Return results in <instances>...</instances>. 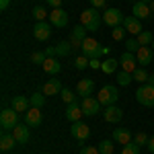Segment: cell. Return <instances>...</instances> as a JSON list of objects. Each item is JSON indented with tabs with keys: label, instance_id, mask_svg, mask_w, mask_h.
Here are the masks:
<instances>
[{
	"label": "cell",
	"instance_id": "ba28073f",
	"mask_svg": "<svg viewBox=\"0 0 154 154\" xmlns=\"http://www.w3.org/2000/svg\"><path fill=\"white\" fill-rule=\"evenodd\" d=\"M119 64H121V68H123V72H130V74H134V72L138 70V58H136V54H131V51H123L121 54V58H119Z\"/></svg>",
	"mask_w": 154,
	"mask_h": 154
},
{
	"label": "cell",
	"instance_id": "b9f144b4",
	"mask_svg": "<svg viewBox=\"0 0 154 154\" xmlns=\"http://www.w3.org/2000/svg\"><path fill=\"white\" fill-rule=\"evenodd\" d=\"M105 4H107V0H91V6L97 8V11L99 8H105Z\"/></svg>",
	"mask_w": 154,
	"mask_h": 154
},
{
	"label": "cell",
	"instance_id": "4fadbf2b",
	"mask_svg": "<svg viewBox=\"0 0 154 154\" xmlns=\"http://www.w3.org/2000/svg\"><path fill=\"white\" fill-rule=\"evenodd\" d=\"M76 93H78V97H82V99L91 97L93 93H95V80H91V78H82V80H78Z\"/></svg>",
	"mask_w": 154,
	"mask_h": 154
},
{
	"label": "cell",
	"instance_id": "2e32d148",
	"mask_svg": "<svg viewBox=\"0 0 154 154\" xmlns=\"http://www.w3.org/2000/svg\"><path fill=\"white\" fill-rule=\"evenodd\" d=\"M131 12H134V17L140 19V21H142V19H150V14H152L148 2H136V4L131 6Z\"/></svg>",
	"mask_w": 154,
	"mask_h": 154
},
{
	"label": "cell",
	"instance_id": "e0dca14e",
	"mask_svg": "<svg viewBox=\"0 0 154 154\" xmlns=\"http://www.w3.org/2000/svg\"><path fill=\"white\" fill-rule=\"evenodd\" d=\"M64 88H62V82H60L58 78H49L48 82L43 84V88H41V93L45 97H51V95H60Z\"/></svg>",
	"mask_w": 154,
	"mask_h": 154
},
{
	"label": "cell",
	"instance_id": "ab89813d",
	"mask_svg": "<svg viewBox=\"0 0 154 154\" xmlns=\"http://www.w3.org/2000/svg\"><path fill=\"white\" fill-rule=\"evenodd\" d=\"M148 140H150V138H148L144 131H140V134H136V136H134V142L138 144V146H144V144H148Z\"/></svg>",
	"mask_w": 154,
	"mask_h": 154
},
{
	"label": "cell",
	"instance_id": "681fc988",
	"mask_svg": "<svg viewBox=\"0 0 154 154\" xmlns=\"http://www.w3.org/2000/svg\"><path fill=\"white\" fill-rule=\"evenodd\" d=\"M150 11L154 12V0H152V2H150Z\"/></svg>",
	"mask_w": 154,
	"mask_h": 154
},
{
	"label": "cell",
	"instance_id": "74e56055",
	"mask_svg": "<svg viewBox=\"0 0 154 154\" xmlns=\"http://www.w3.org/2000/svg\"><path fill=\"white\" fill-rule=\"evenodd\" d=\"M111 37H113L115 41H123V37H125V29H123V27H115V29L111 31Z\"/></svg>",
	"mask_w": 154,
	"mask_h": 154
},
{
	"label": "cell",
	"instance_id": "bcb514c9",
	"mask_svg": "<svg viewBox=\"0 0 154 154\" xmlns=\"http://www.w3.org/2000/svg\"><path fill=\"white\" fill-rule=\"evenodd\" d=\"M91 68H101V60H91Z\"/></svg>",
	"mask_w": 154,
	"mask_h": 154
},
{
	"label": "cell",
	"instance_id": "c3c4849f",
	"mask_svg": "<svg viewBox=\"0 0 154 154\" xmlns=\"http://www.w3.org/2000/svg\"><path fill=\"white\" fill-rule=\"evenodd\" d=\"M148 84H152V86H154V74H150V78H148Z\"/></svg>",
	"mask_w": 154,
	"mask_h": 154
},
{
	"label": "cell",
	"instance_id": "6da1fadb",
	"mask_svg": "<svg viewBox=\"0 0 154 154\" xmlns=\"http://www.w3.org/2000/svg\"><path fill=\"white\" fill-rule=\"evenodd\" d=\"M103 23V14L97 11V8H86L80 12V25H82L86 31H99V27Z\"/></svg>",
	"mask_w": 154,
	"mask_h": 154
},
{
	"label": "cell",
	"instance_id": "7402d4cb",
	"mask_svg": "<svg viewBox=\"0 0 154 154\" xmlns=\"http://www.w3.org/2000/svg\"><path fill=\"white\" fill-rule=\"evenodd\" d=\"M31 103H29V99L23 95H17V97H12V109L17 111V113H27L29 109H31Z\"/></svg>",
	"mask_w": 154,
	"mask_h": 154
},
{
	"label": "cell",
	"instance_id": "7c38bea8",
	"mask_svg": "<svg viewBox=\"0 0 154 154\" xmlns=\"http://www.w3.org/2000/svg\"><path fill=\"white\" fill-rule=\"evenodd\" d=\"M33 35H35V39H39V41H48L49 35H51V27H49L45 21H37L35 27H33Z\"/></svg>",
	"mask_w": 154,
	"mask_h": 154
},
{
	"label": "cell",
	"instance_id": "ee69618b",
	"mask_svg": "<svg viewBox=\"0 0 154 154\" xmlns=\"http://www.w3.org/2000/svg\"><path fill=\"white\" fill-rule=\"evenodd\" d=\"M48 4L51 8H60V4H62V0H48Z\"/></svg>",
	"mask_w": 154,
	"mask_h": 154
},
{
	"label": "cell",
	"instance_id": "5bb4252c",
	"mask_svg": "<svg viewBox=\"0 0 154 154\" xmlns=\"http://www.w3.org/2000/svg\"><path fill=\"white\" fill-rule=\"evenodd\" d=\"M123 29H125L128 33H134V35H140V33L144 31V29H142V21H140V19H136L134 14L123 19Z\"/></svg>",
	"mask_w": 154,
	"mask_h": 154
},
{
	"label": "cell",
	"instance_id": "4316f807",
	"mask_svg": "<svg viewBox=\"0 0 154 154\" xmlns=\"http://www.w3.org/2000/svg\"><path fill=\"white\" fill-rule=\"evenodd\" d=\"M72 49H74V48H72V43H70V41H60L58 45H56V54L64 58V56H68V54H70Z\"/></svg>",
	"mask_w": 154,
	"mask_h": 154
},
{
	"label": "cell",
	"instance_id": "ac0fdd59",
	"mask_svg": "<svg viewBox=\"0 0 154 154\" xmlns=\"http://www.w3.org/2000/svg\"><path fill=\"white\" fill-rule=\"evenodd\" d=\"M152 56H154V49L148 48V45H142V48L138 49V54H136V58H138V64L142 66V68H146L150 62H152Z\"/></svg>",
	"mask_w": 154,
	"mask_h": 154
},
{
	"label": "cell",
	"instance_id": "8fae6325",
	"mask_svg": "<svg viewBox=\"0 0 154 154\" xmlns=\"http://www.w3.org/2000/svg\"><path fill=\"white\" fill-rule=\"evenodd\" d=\"M82 111L84 115H88V117H95L97 113L101 111V103H99V99H93V97H86V99H82Z\"/></svg>",
	"mask_w": 154,
	"mask_h": 154
},
{
	"label": "cell",
	"instance_id": "d6a6232c",
	"mask_svg": "<svg viewBox=\"0 0 154 154\" xmlns=\"http://www.w3.org/2000/svg\"><path fill=\"white\" fill-rule=\"evenodd\" d=\"M29 60H31V64H39V66H41V64L48 60V56H45V51H33Z\"/></svg>",
	"mask_w": 154,
	"mask_h": 154
},
{
	"label": "cell",
	"instance_id": "f907efd6",
	"mask_svg": "<svg viewBox=\"0 0 154 154\" xmlns=\"http://www.w3.org/2000/svg\"><path fill=\"white\" fill-rule=\"evenodd\" d=\"M138 2H148V4H150V2H152V0H138Z\"/></svg>",
	"mask_w": 154,
	"mask_h": 154
},
{
	"label": "cell",
	"instance_id": "d6986e66",
	"mask_svg": "<svg viewBox=\"0 0 154 154\" xmlns=\"http://www.w3.org/2000/svg\"><path fill=\"white\" fill-rule=\"evenodd\" d=\"M82 115H84V111H82V105H78V101L76 103H70V105L66 107V119H70L72 123L74 121H80Z\"/></svg>",
	"mask_w": 154,
	"mask_h": 154
},
{
	"label": "cell",
	"instance_id": "484cf974",
	"mask_svg": "<svg viewBox=\"0 0 154 154\" xmlns=\"http://www.w3.org/2000/svg\"><path fill=\"white\" fill-rule=\"evenodd\" d=\"M117 66H119V62L113 60V58H107V60L101 62V70L105 72V74H113V72L117 70Z\"/></svg>",
	"mask_w": 154,
	"mask_h": 154
},
{
	"label": "cell",
	"instance_id": "44dd1931",
	"mask_svg": "<svg viewBox=\"0 0 154 154\" xmlns=\"http://www.w3.org/2000/svg\"><path fill=\"white\" fill-rule=\"evenodd\" d=\"M41 68L45 70V74H51V76H58L60 72H62V64H60L56 58H48L43 64H41Z\"/></svg>",
	"mask_w": 154,
	"mask_h": 154
},
{
	"label": "cell",
	"instance_id": "603a6c76",
	"mask_svg": "<svg viewBox=\"0 0 154 154\" xmlns=\"http://www.w3.org/2000/svg\"><path fill=\"white\" fill-rule=\"evenodd\" d=\"M12 136L17 138L19 144H27L29 142V125H27V123H19V125L12 130Z\"/></svg>",
	"mask_w": 154,
	"mask_h": 154
},
{
	"label": "cell",
	"instance_id": "3957f363",
	"mask_svg": "<svg viewBox=\"0 0 154 154\" xmlns=\"http://www.w3.org/2000/svg\"><path fill=\"white\" fill-rule=\"evenodd\" d=\"M97 99H99V103L101 105H115L119 99V93H117V86H113V84H105L101 91H99V95H97Z\"/></svg>",
	"mask_w": 154,
	"mask_h": 154
},
{
	"label": "cell",
	"instance_id": "836d02e7",
	"mask_svg": "<svg viewBox=\"0 0 154 154\" xmlns=\"http://www.w3.org/2000/svg\"><path fill=\"white\" fill-rule=\"evenodd\" d=\"M60 95H62V101H64V103H68V105H70V103H76V95L72 93L70 88H64Z\"/></svg>",
	"mask_w": 154,
	"mask_h": 154
},
{
	"label": "cell",
	"instance_id": "f6af8a7d",
	"mask_svg": "<svg viewBox=\"0 0 154 154\" xmlns=\"http://www.w3.org/2000/svg\"><path fill=\"white\" fill-rule=\"evenodd\" d=\"M8 4H11V0H0V8H2V11H6Z\"/></svg>",
	"mask_w": 154,
	"mask_h": 154
},
{
	"label": "cell",
	"instance_id": "4dcf8cb0",
	"mask_svg": "<svg viewBox=\"0 0 154 154\" xmlns=\"http://www.w3.org/2000/svg\"><path fill=\"white\" fill-rule=\"evenodd\" d=\"M134 80V74H130V72H119L117 74V84H121V86H128V84Z\"/></svg>",
	"mask_w": 154,
	"mask_h": 154
},
{
	"label": "cell",
	"instance_id": "9a60e30c",
	"mask_svg": "<svg viewBox=\"0 0 154 154\" xmlns=\"http://www.w3.org/2000/svg\"><path fill=\"white\" fill-rule=\"evenodd\" d=\"M103 115H105V121H109V123H119L121 117H123V111L117 105H109V107H105Z\"/></svg>",
	"mask_w": 154,
	"mask_h": 154
},
{
	"label": "cell",
	"instance_id": "52a82bcc",
	"mask_svg": "<svg viewBox=\"0 0 154 154\" xmlns=\"http://www.w3.org/2000/svg\"><path fill=\"white\" fill-rule=\"evenodd\" d=\"M70 134L74 140H78V142H86L88 140V136H91V128L84 123V121H74L70 128Z\"/></svg>",
	"mask_w": 154,
	"mask_h": 154
},
{
	"label": "cell",
	"instance_id": "83f0119b",
	"mask_svg": "<svg viewBox=\"0 0 154 154\" xmlns=\"http://www.w3.org/2000/svg\"><path fill=\"white\" fill-rule=\"evenodd\" d=\"M29 103H31V107H41L45 105V95L43 93H33V95L29 97Z\"/></svg>",
	"mask_w": 154,
	"mask_h": 154
},
{
	"label": "cell",
	"instance_id": "f546056e",
	"mask_svg": "<svg viewBox=\"0 0 154 154\" xmlns=\"http://www.w3.org/2000/svg\"><path fill=\"white\" fill-rule=\"evenodd\" d=\"M136 39H138V43H140V45H152V41H154V37H152L150 31H142Z\"/></svg>",
	"mask_w": 154,
	"mask_h": 154
},
{
	"label": "cell",
	"instance_id": "7a4b0ae2",
	"mask_svg": "<svg viewBox=\"0 0 154 154\" xmlns=\"http://www.w3.org/2000/svg\"><path fill=\"white\" fill-rule=\"evenodd\" d=\"M80 49H82L84 56L91 58V60H99L101 56H105L107 51H109L107 48H103L101 43H97L95 39H91V37H86V39L82 41V48H80Z\"/></svg>",
	"mask_w": 154,
	"mask_h": 154
},
{
	"label": "cell",
	"instance_id": "8d00e7d4",
	"mask_svg": "<svg viewBox=\"0 0 154 154\" xmlns=\"http://www.w3.org/2000/svg\"><path fill=\"white\" fill-rule=\"evenodd\" d=\"M49 12H45V8L43 6H35L33 8V17H35L37 21H45V17H48Z\"/></svg>",
	"mask_w": 154,
	"mask_h": 154
},
{
	"label": "cell",
	"instance_id": "30bf717a",
	"mask_svg": "<svg viewBox=\"0 0 154 154\" xmlns=\"http://www.w3.org/2000/svg\"><path fill=\"white\" fill-rule=\"evenodd\" d=\"M49 21H51L54 27L64 29V27L68 25V12L64 11V8H54V11L49 12Z\"/></svg>",
	"mask_w": 154,
	"mask_h": 154
},
{
	"label": "cell",
	"instance_id": "d4e9b609",
	"mask_svg": "<svg viewBox=\"0 0 154 154\" xmlns=\"http://www.w3.org/2000/svg\"><path fill=\"white\" fill-rule=\"evenodd\" d=\"M17 144L19 142H17V138H14L12 134H6V131L2 134V138H0V148H2L4 152H6V150H12Z\"/></svg>",
	"mask_w": 154,
	"mask_h": 154
},
{
	"label": "cell",
	"instance_id": "60d3db41",
	"mask_svg": "<svg viewBox=\"0 0 154 154\" xmlns=\"http://www.w3.org/2000/svg\"><path fill=\"white\" fill-rule=\"evenodd\" d=\"M80 154H101V152H99V148H95V146H84L82 150H80Z\"/></svg>",
	"mask_w": 154,
	"mask_h": 154
},
{
	"label": "cell",
	"instance_id": "5b68a950",
	"mask_svg": "<svg viewBox=\"0 0 154 154\" xmlns=\"http://www.w3.org/2000/svg\"><path fill=\"white\" fill-rule=\"evenodd\" d=\"M0 125H2V130L8 131V130H14L17 125H19V113L14 111V109H2V113H0Z\"/></svg>",
	"mask_w": 154,
	"mask_h": 154
},
{
	"label": "cell",
	"instance_id": "277c9868",
	"mask_svg": "<svg viewBox=\"0 0 154 154\" xmlns=\"http://www.w3.org/2000/svg\"><path fill=\"white\" fill-rule=\"evenodd\" d=\"M136 101L144 107H154V86L152 84H140V88L136 91Z\"/></svg>",
	"mask_w": 154,
	"mask_h": 154
},
{
	"label": "cell",
	"instance_id": "f35d334b",
	"mask_svg": "<svg viewBox=\"0 0 154 154\" xmlns=\"http://www.w3.org/2000/svg\"><path fill=\"white\" fill-rule=\"evenodd\" d=\"M125 45H128L125 51H131V54H138V49L142 48V45L138 43V39H128V43H125Z\"/></svg>",
	"mask_w": 154,
	"mask_h": 154
},
{
	"label": "cell",
	"instance_id": "7dc6e473",
	"mask_svg": "<svg viewBox=\"0 0 154 154\" xmlns=\"http://www.w3.org/2000/svg\"><path fill=\"white\" fill-rule=\"evenodd\" d=\"M146 146H148V150H150V152L154 154V138H150V140H148V144H146Z\"/></svg>",
	"mask_w": 154,
	"mask_h": 154
},
{
	"label": "cell",
	"instance_id": "8992f818",
	"mask_svg": "<svg viewBox=\"0 0 154 154\" xmlns=\"http://www.w3.org/2000/svg\"><path fill=\"white\" fill-rule=\"evenodd\" d=\"M123 12L119 11V8H105L103 12V23L109 25L111 29H115V27H121L123 25Z\"/></svg>",
	"mask_w": 154,
	"mask_h": 154
},
{
	"label": "cell",
	"instance_id": "f1b7e54d",
	"mask_svg": "<svg viewBox=\"0 0 154 154\" xmlns=\"http://www.w3.org/2000/svg\"><path fill=\"white\" fill-rule=\"evenodd\" d=\"M148 78H150V74L146 72V68H138V70L134 72V80H138L140 84H146Z\"/></svg>",
	"mask_w": 154,
	"mask_h": 154
},
{
	"label": "cell",
	"instance_id": "1f68e13d",
	"mask_svg": "<svg viewBox=\"0 0 154 154\" xmlns=\"http://www.w3.org/2000/svg\"><path fill=\"white\" fill-rule=\"evenodd\" d=\"M86 66H91V58H86V56H78V58L74 60V68H78V70H84Z\"/></svg>",
	"mask_w": 154,
	"mask_h": 154
},
{
	"label": "cell",
	"instance_id": "ffe728a7",
	"mask_svg": "<svg viewBox=\"0 0 154 154\" xmlns=\"http://www.w3.org/2000/svg\"><path fill=\"white\" fill-rule=\"evenodd\" d=\"M86 39V29H84L82 25H76V29L72 31V37H70V43L72 48H82V41Z\"/></svg>",
	"mask_w": 154,
	"mask_h": 154
},
{
	"label": "cell",
	"instance_id": "d590c367",
	"mask_svg": "<svg viewBox=\"0 0 154 154\" xmlns=\"http://www.w3.org/2000/svg\"><path fill=\"white\" fill-rule=\"evenodd\" d=\"M121 154H140V146L136 142H130L123 146V150H121Z\"/></svg>",
	"mask_w": 154,
	"mask_h": 154
},
{
	"label": "cell",
	"instance_id": "cb8c5ba5",
	"mask_svg": "<svg viewBox=\"0 0 154 154\" xmlns=\"http://www.w3.org/2000/svg\"><path fill=\"white\" fill-rule=\"evenodd\" d=\"M113 140L117 144H130L131 142V134H130V130H123V128H117V130L113 131Z\"/></svg>",
	"mask_w": 154,
	"mask_h": 154
},
{
	"label": "cell",
	"instance_id": "816d5d0a",
	"mask_svg": "<svg viewBox=\"0 0 154 154\" xmlns=\"http://www.w3.org/2000/svg\"><path fill=\"white\" fill-rule=\"evenodd\" d=\"M152 49H154V41H152Z\"/></svg>",
	"mask_w": 154,
	"mask_h": 154
},
{
	"label": "cell",
	"instance_id": "9c48e42d",
	"mask_svg": "<svg viewBox=\"0 0 154 154\" xmlns=\"http://www.w3.org/2000/svg\"><path fill=\"white\" fill-rule=\"evenodd\" d=\"M25 123L29 128H39L43 123V115H41V109L39 107H31L27 113H25Z\"/></svg>",
	"mask_w": 154,
	"mask_h": 154
},
{
	"label": "cell",
	"instance_id": "e575fe53",
	"mask_svg": "<svg viewBox=\"0 0 154 154\" xmlns=\"http://www.w3.org/2000/svg\"><path fill=\"white\" fill-rule=\"evenodd\" d=\"M97 148H99V152H101V154H111V152H113V144H111V140H103Z\"/></svg>",
	"mask_w": 154,
	"mask_h": 154
},
{
	"label": "cell",
	"instance_id": "7bdbcfd3",
	"mask_svg": "<svg viewBox=\"0 0 154 154\" xmlns=\"http://www.w3.org/2000/svg\"><path fill=\"white\" fill-rule=\"evenodd\" d=\"M45 56H48V58H56V56H58V54H56V48H48L45 49Z\"/></svg>",
	"mask_w": 154,
	"mask_h": 154
}]
</instances>
